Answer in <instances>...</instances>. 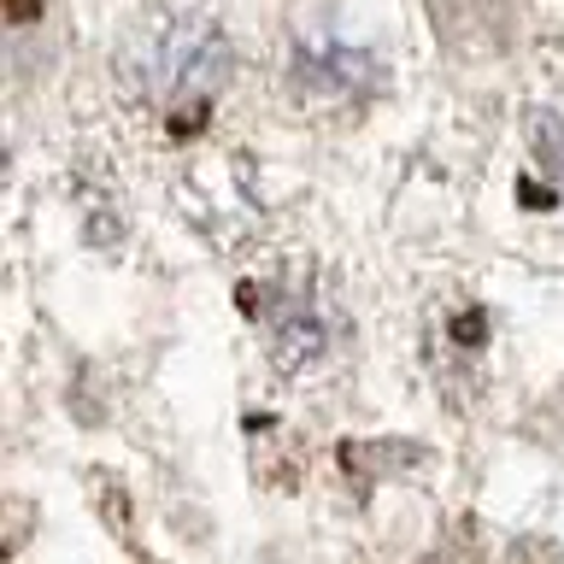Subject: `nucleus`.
I'll use <instances>...</instances> for the list:
<instances>
[{
  "mask_svg": "<svg viewBox=\"0 0 564 564\" xmlns=\"http://www.w3.org/2000/svg\"><path fill=\"white\" fill-rule=\"evenodd\" d=\"M118 88L123 100L153 112L183 141L212 118V106L236 77V47L224 24L194 0H153L118 35Z\"/></svg>",
  "mask_w": 564,
  "mask_h": 564,
  "instance_id": "f257e3e1",
  "label": "nucleus"
},
{
  "mask_svg": "<svg viewBox=\"0 0 564 564\" xmlns=\"http://www.w3.org/2000/svg\"><path fill=\"white\" fill-rule=\"evenodd\" d=\"M289 88L312 112L359 106L382 88V59L359 42H341V35H306L289 47Z\"/></svg>",
  "mask_w": 564,
  "mask_h": 564,
  "instance_id": "f03ea898",
  "label": "nucleus"
},
{
  "mask_svg": "<svg viewBox=\"0 0 564 564\" xmlns=\"http://www.w3.org/2000/svg\"><path fill=\"white\" fill-rule=\"evenodd\" d=\"M523 0H430V24L453 59H494L511 47Z\"/></svg>",
  "mask_w": 564,
  "mask_h": 564,
  "instance_id": "7ed1b4c3",
  "label": "nucleus"
},
{
  "mask_svg": "<svg viewBox=\"0 0 564 564\" xmlns=\"http://www.w3.org/2000/svg\"><path fill=\"white\" fill-rule=\"evenodd\" d=\"M264 335H271V359L282 370H306L329 352V312L317 306L312 289H276V312L264 317Z\"/></svg>",
  "mask_w": 564,
  "mask_h": 564,
  "instance_id": "20e7f679",
  "label": "nucleus"
},
{
  "mask_svg": "<svg viewBox=\"0 0 564 564\" xmlns=\"http://www.w3.org/2000/svg\"><path fill=\"white\" fill-rule=\"evenodd\" d=\"M529 135H535V159L546 165V176H553V188L564 200V118L558 112H535L529 118Z\"/></svg>",
  "mask_w": 564,
  "mask_h": 564,
  "instance_id": "39448f33",
  "label": "nucleus"
}]
</instances>
